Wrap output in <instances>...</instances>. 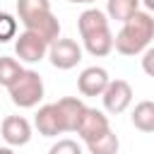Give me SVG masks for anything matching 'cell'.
Returning a JSON list of instances; mask_svg holds the SVG:
<instances>
[{"label": "cell", "instance_id": "6da1fadb", "mask_svg": "<svg viewBox=\"0 0 154 154\" xmlns=\"http://www.w3.org/2000/svg\"><path fill=\"white\" fill-rule=\"evenodd\" d=\"M77 29L82 36V48L89 55L103 58L113 51V31H111V24H108V17L103 14V10L87 7L77 17Z\"/></svg>", "mask_w": 154, "mask_h": 154}, {"label": "cell", "instance_id": "7a4b0ae2", "mask_svg": "<svg viewBox=\"0 0 154 154\" xmlns=\"http://www.w3.org/2000/svg\"><path fill=\"white\" fill-rule=\"evenodd\" d=\"M152 38H154V17L140 10L120 24V31L113 36V48L125 58H135L152 46Z\"/></svg>", "mask_w": 154, "mask_h": 154}, {"label": "cell", "instance_id": "3957f363", "mask_svg": "<svg viewBox=\"0 0 154 154\" xmlns=\"http://www.w3.org/2000/svg\"><path fill=\"white\" fill-rule=\"evenodd\" d=\"M7 94H10V101L19 108H36L43 101V94H46L43 77L36 70L24 67L19 72V77L7 87Z\"/></svg>", "mask_w": 154, "mask_h": 154}, {"label": "cell", "instance_id": "277c9868", "mask_svg": "<svg viewBox=\"0 0 154 154\" xmlns=\"http://www.w3.org/2000/svg\"><path fill=\"white\" fill-rule=\"evenodd\" d=\"M46 58H48L51 65L58 67V70H72V67H77L79 60H82V46H79L75 38H63V36H60V38H55V41L48 46Z\"/></svg>", "mask_w": 154, "mask_h": 154}, {"label": "cell", "instance_id": "5b68a950", "mask_svg": "<svg viewBox=\"0 0 154 154\" xmlns=\"http://www.w3.org/2000/svg\"><path fill=\"white\" fill-rule=\"evenodd\" d=\"M101 101H103V113L118 116V113L128 111V106L132 103V87H130V82L128 79H111L108 87L101 94Z\"/></svg>", "mask_w": 154, "mask_h": 154}, {"label": "cell", "instance_id": "8992f818", "mask_svg": "<svg viewBox=\"0 0 154 154\" xmlns=\"http://www.w3.org/2000/svg\"><path fill=\"white\" fill-rule=\"evenodd\" d=\"M14 53L19 58V63H29V65H36L46 58L48 53V43L43 38H38L36 34L31 31H22L14 36Z\"/></svg>", "mask_w": 154, "mask_h": 154}, {"label": "cell", "instance_id": "52a82bcc", "mask_svg": "<svg viewBox=\"0 0 154 154\" xmlns=\"http://www.w3.org/2000/svg\"><path fill=\"white\" fill-rule=\"evenodd\" d=\"M111 130V123H108V116L103 113V111H99V108H84V113H82V118H79V123H77V135H79V140L87 144V142H94L96 137H101L103 132H108Z\"/></svg>", "mask_w": 154, "mask_h": 154}, {"label": "cell", "instance_id": "ba28073f", "mask_svg": "<svg viewBox=\"0 0 154 154\" xmlns=\"http://www.w3.org/2000/svg\"><path fill=\"white\" fill-rule=\"evenodd\" d=\"M0 135H2L5 144L14 149V147L29 144V140L34 135V128H31V123L24 116H7L0 123Z\"/></svg>", "mask_w": 154, "mask_h": 154}, {"label": "cell", "instance_id": "9c48e42d", "mask_svg": "<svg viewBox=\"0 0 154 154\" xmlns=\"http://www.w3.org/2000/svg\"><path fill=\"white\" fill-rule=\"evenodd\" d=\"M53 108H55V113H58L60 130H63V135H65V132H75V130H77V123H79L87 103H84L79 96H63V99H58V101L53 103Z\"/></svg>", "mask_w": 154, "mask_h": 154}, {"label": "cell", "instance_id": "30bf717a", "mask_svg": "<svg viewBox=\"0 0 154 154\" xmlns=\"http://www.w3.org/2000/svg\"><path fill=\"white\" fill-rule=\"evenodd\" d=\"M108 82H111V75H108L106 67H101V65H89V67H84V70L79 72V77H77V89H79L82 96H101L103 89L108 87Z\"/></svg>", "mask_w": 154, "mask_h": 154}, {"label": "cell", "instance_id": "8fae6325", "mask_svg": "<svg viewBox=\"0 0 154 154\" xmlns=\"http://www.w3.org/2000/svg\"><path fill=\"white\" fill-rule=\"evenodd\" d=\"M31 128H36L38 135H43V137H58V135H63V130H60V120H58V113H55L53 103H43V106H38Z\"/></svg>", "mask_w": 154, "mask_h": 154}, {"label": "cell", "instance_id": "7c38bea8", "mask_svg": "<svg viewBox=\"0 0 154 154\" xmlns=\"http://www.w3.org/2000/svg\"><path fill=\"white\" fill-rule=\"evenodd\" d=\"M130 120H132V125H135L140 132H147V135L154 132V103H152L149 99L135 103Z\"/></svg>", "mask_w": 154, "mask_h": 154}, {"label": "cell", "instance_id": "4fadbf2b", "mask_svg": "<svg viewBox=\"0 0 154 154\" xmlns=\"http://www.w3.org/2000/svg\"><path fill=\"white\" fill-rule=\"evenodd\" d=\"M135 12H140V0H108L106 2V17L108 19H116V22H125L130 19Z\"/></svg>", "mask_w": 154, "mask_h": 154}, {"label": "cell", "instance_id": "5bb4252c", "mask_svg": "<svg viewBox=\"0 0 154 154\" xmlns=\"http://www.w3.org/2000/svg\"><path fill=\"white\" fill-rule=\"evenodd\" d=\"M43 12H51V0H17V19L22 24Z\"/></svg>", "mask_w": 154, "mask_h": 154}, {"label": "cell", "instance_id": "9a60e30c", "mask_svg": "<svg viewBox=\"0 0 154 154\" xmlns=\"http://www.w3.org/2000/svg\"><path fill=\"white\" fill-rule=\"evenodd\" d=\"M118 149H120V140H118V135L113 130L103 132L94 142H87V152L89 154H118Z\"/></svg>", "mask_w": 154, "mask_h": 154}, {"label": "cell", "instance_id": "2e32d148", "mask_svg": "<svg viewBox=\"0 0 154 154\" xmlns=\"http://www.w3.org/2000/svg\"><path fill=\"white\" fill-rule=\"evenodd\" d=\"M24 67H22V63L17 60V58H10V55H0V87H10L17 77H19V72H22Z\"/></svg>", "mask_w": 154, "mask_h": 154}, {"label": "cell", "instance_id": "e0dca14e", "mask_svg": "<svg viewBox=\"0 0 154 154\" xmlns=\"http://www.w3.org/2000/svg\"><path fill=\"white\" fill-rule=\"evenodd\" d=\"M17 34H19V22H17V17L10 14V12H0V43L12 41Z\"/></svg>", "mask_w": 154, "mask_h": 154}, {"label": "cell", "instance_id": "ac0fdd59", "mask_svg": "<svg viewBox=\"0 0 154 154\" xmlns=\"http://www.w3.org/2000/svg\"><path fill=\"white\" fill-rule=\"evenodd\" d=\"M48 154H82V144L72 137H63V140L51 144Z\"/></svg>", "mask_w": 154, "mask_h": 154}, {"label": "cell", "instance_id": "d6986e66", "mask_svg": "<svg viewBox=\"0 0 154 154\" xmlns=\"http://www.w3.org/2000/svg\"><path fill=\"white\" fill-rule=\"evenodd\" d=\"M152 58H154V48L149 46V48H147V51L142 53V67H144V72H147L149 77L154 75V70H152Z\"/></svg>", "mask_w": 154, "mask_h": 154}, {"label": "cell", "instance_id": "ffe728a7", "mask_svg": "<svg viewBox=\"0 0 154 154\" xmlns=\"http://www.w3.org/2000/svg\"><path fill=\"white\" fill-rule=\"evenodd\" d=\"M140 5H144V12L152 14V10H154V0H140Z\"/></svg>", "mask_w": 154, "mask_h": 154}, {"label": "cell", "instance_id": "44dd1931", "mask_svg": "<svg viewBox=\"0 0 154 154\" xmlns=\"http://www.w3.org/2000/svg\"><path fill=\"white\" fill-rule=\"evenodd\" d=\"M67 2H72V5H91L96 0H67Z\"/></svg>", "mask_w": 154, "mask_h": 154}, {"label": "cell", "instance_id": "7402d4cb", "mask_svg": "<svg viewBox=\"0 0 154 154\" xmlns=\"http://www.w3.org/2000/svg\"><path fill=\"white\" fill-rule=\"evenodd\" d=\"M0 154H14L12 147H0Z\"/></svg>", "mask_w": 154, "mask_h": 154}, {"label": "cell", "instance_id": "603a6c76", "mask_svg": "<svg viewBox=\"0 0 154 154\" xmlns=\"http://www.w3.org/2000/svg\"><path fill=\"white\" fill-rule=\"evenodd\" d=\"M0 12H2V10H0Z\"/></svg>", "mask_w": 154, "mask_h": 154}]
</instances>
